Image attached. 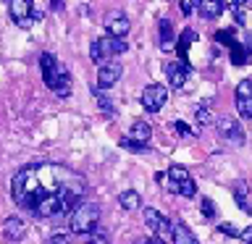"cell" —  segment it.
Instances as JSON below:
<instances>
[{"label":"cell","mask_w":252,"mask_h":244,"mask_svg":"<svg viewBox=\"0 0 252 244\" xmlns=\"http://www.w3.org/2000/svg\"><path fill=\"white\" fill-rule=\"evenodd\" d=\"M231 11L236 16V24H244V11H242V5H231Z\"/></svg>","instance_id":"obj_34"},{"label":"cell","mask_w":252,"mask_h":244,"mask_svg":"<svg viewBox=\"0 0 252 244\" xmlns=\"http://www.w3.org/2000/svg\"><path fill=\"white\" fill-rule=\"evenodd\" d=\"M171 239H173V244H200L197 236L189 231V226H184V223H173L171 226Z\"/></svg>","instance_id":"obj_15"},{"label":"cell","mask_w":252,"mask_h":244,"mask_svg":"<svg viewBox=\"0 0 252 244\" xmlns=\"http://www.w3.org/2000/svg\"><path fill=\"white\" fill-rule=\"evenodd\" d=\"M61 8H63L61 0H53V11H61Z\"/></svg>","instance_id":"obj_37"},{"label":"cell","mask_w":252,"mask_h":244,"mask_svg":"<svg viewBox=\"0 0 252 244\" xmlns=\"http://www.w3.org/2000/svg\"><path fill=\"white\" fill-rule=\"evenodd\" d=\"M173 37H176V34H173L171 21L163 19V21H160V47H163V50H168V47L173 45Z\"/></svg>","instance_id":"obj_21"},{"label":"cell","mask_w":252,"mask_h":244,"mask_svg":"<svg viewBox=\"0 0 252 244\" xmlns=\"http://www.w3.org/2000/svg\"><path fill=\"white\" fill-rule=\"evenodd\" d=\"M176 194H181V197H194V194H197V184L192 181V176L181 181V184H179V189H176Z\"/></svg>","instance_id":"obj_24"},{"label":"cell","mask_w":252,"mask_h":244,"mask_svg":"<svg viewBox=\"0 0 252 244\" xmlns=\"http://www.w3.org/2000/svg\"><path fill=\"white\" fill-rule=\"evenodd\" d=\"M223 11H226V0H202L200 3L202 19H218Z\"/></svg>","instance_id":"obj_16"},{"label":"cell","mask_w":252,"mask_h":244,"mask_svg":"<svg viewBox=\"0 0 252 244\" xmlns=\"http://www.w3.org/2000/svg\"><path fill=\"white\" fill-rule=\"evenodd\" d=\"M145 223H147V228L153 231L155 236H160V239H165V236L171 234V220L163 215V213H158L155 208H147L145 210Z\"/></svg>","instance_id":"obj_8"},{"label":"cell","mask_w":252,"mask_h":244,"mask_svg":"<svg viewBox=\"0 0 252 244\" xmlns=\"http://www.w3.org/2000/svg\"><path fill=\"white\" fill-rule=\"evenodd\" d=\"M202 215L205 218H216L218 215V208H216V202H213L210 197H205V200H202Z\"/></svg>","instance_id":"obj_26"},{"label":"cell","mask_w":252,"mask_h":244,"mask_svg":"<svg viewBox=\"0 0 252 244\" xmlns=\"http://www.w3.org/2000/svg\"><path fill=\"white\" fill-rule=\"evenodd\" d=\"M121 74H124V68H121V63H118V61L100 63V68H97V90H108V87H113L118 79H121Z\"/></svg>","instance_id":"obj_7"},{"label":"cell","mask_w":252,"mask_h":244,"mask_svg":"<svg viewBox=\"0 0 252 244\" xmlns=\"http://www.w3.org/2000/svg\"><path fill=\"white\" fill-rule=\"evenodd\" d=\"M94 94H97V105H100V110L105 113L108 118H113L116 116V108H113V102H110L105 94H102V90H94Z\"/></svg>","instance_id":"obj_22"},{"label":"cell","mask_w":252,"mask_h":244,"mask_svg":"<svg viewBox=\"0 0 252 244\" xmlns=\"http://www.w3.org/2000/svg\"><path fill=\"white\" fill-rule=\"evenodd\" d=\"M173 129H176L179 137H194V131L189 129V123H184V121H176V123H173Z\"/></svg>","instance_id":"obj_29"},{"label":"cell","mask_w":252,"mask_h":244,"mask_svg":"<svg viewBox=\"0 0 252 244\" xmlns=\"http://www.w3.org/2000/svg\"><path fill=\"white\" fill-rule=\"evenodd\" d=\"M97 220H100V208L94 202H79L74 210H71V220H68V228L71 234H79V236H87L90 231L97 228Z\"/></svg>","instance_id":"obj_3"},{"label":"cell","mask_w":252,"mask_h":244,"mask_svg":"<svg viewBox=\"0 0 252 244\" xmlns=\"http://www.w3.org/2000/svg\"><path fill=\"white\" fill-rule=\"evenodd\" d=\"M13 202L29 210L34 218L55 220L63 218L82 202L84 179L66 165L34 163L21 168L11 181Z\"/></svg>","instance_id":"obj_1"},{"label":"cell","mask_w":252,"mask_h":244,"mask_svg":"<svg viewBox=\"0 0 252 244\" xmlns=\"http://www.w3.org/2000/svg\"><path fill=\"white\" fill-rule=\"evenodd\" d=\"M165 100H168V90H165L163 84H147L145 90H142V108L147 110V113H158Z\"/></svg>","instance_id":"obj_5"},{"label":"cell","mask_w":252,"mask_h":244,"mask_svg":"<svg viewBox=\"0 0 252 244\" xmlns=\"http://www.w3.org/2000/svg\"><path fill=\"white\" fill-rule=\"evenodd\" d=\"M118 205H121L124 210H139L142 208V197H139V192H134V189H126V192H121L118 194Z\"/></svg>","instance_id":"obj_17"},{"label":"cell","mask_w":252,"mask_h":244,"mask_svg":"<svg viewBox=\"0 0 252 244\" xmlns=\"http://www.w3.org/2000/svg\"><path fill=\"white\" fill-rule=\"evenodd\" d=\"M234 200H236V205L242 208V213L252 215V205H250V200H247V184H244V181H236V184H234Z\"/></svg>","instance_id":"obj_18"},{"label":"cell","mask_w":252,"mask_h":244,"mask_svg":"<svg viewBox=\"0 0 252 244\" xmlns=\"http://www.w3.org/2000/svg\"><path fill=\"white\" fill-rule=\"evenodd\" d=\"M184 179H189V171L184 168V165H171V168H168V181H173V184H181Z\"/></svg>","instance_id":"obj_23"},{"label":"cell","mask_w":252,"mask_h":244,"mask_svg":"<svg viewBox=\"0 0 252 244\" xmlns=\"http://www.w3.org/2000/svg\"><path fill=\"white\" fill-rule=\"evenodd\" d=\"M236 110L242 118H252V79H242L236 87Z\"/></svg>","instance_id":"obj_9"},{"label":"cell","mask_w":252,"mask_h":244,"mask_svg":"<svg viewBox=\"0 0 252 244\" xmlns=\"http://www.w3.org/2000/svg\"><path fill=\"white\" fill-rule=\"evenodd\" d=\"M150 137H153V126H150L147 121H134L131 129H129V137H126V139L139 142V145H147Z\"/></svg>","instance_id":"obj_14"},{"label":"cell","mask_w":252,"mask_h":244,"mask_svg":"<svg viewBox=\"0 0 252 244\" xmlns=\"http://www.w3.org/2000/svg\"><path fill=\"white\" fill-rule=\"evenodd\" d=\"M218 134L228 142V145H234V147L244 145V131H242L239 121H234L231 116H220L218 118Z\"/></svg>","instance_id":"obj_6"},{"label":"cell","mask_w":252,"mask_h":244,"mask_svg":"<svg viewBox=\"0 0 252 244\" xmlns=\"http://www.w3.org/2000/svg\"><path fill=\"white\" fill-rule=\"evenodd\" d=\"M218 42H223V45H231L234 42V29H220L218 34H216Z\"/></svg>","instance_id":"obj_28"},{"label":"cell","mask_w":252,"mask_h":244,"mask_svg":"<svg viewBox=\"0 0 252 244\" xmlns=\"http://www.w3.org/2000/svg\"><path fill=\"white\" fill-rule=\"evenodd\" d=\"M24 231H27V223H24L19 215H11V218L3 223V234H5L8 242H19L21 236H24Z\"/></svg>","instance_id":"obj_13"},{"label":"cell","mask_w":252,"mask_h":244,"mask_svg":"<svg viewBox=\"0 0 252 244\" xmlns=\"http://www.w3.org/2000/svg\"><path fill=\"white\" fill-rule=\"evenodd\" d=\"M165 76H168V84L171 87H184L187 84V76H189V66H184L181 61H168L163 66Z\"/></svg>","instance_id":"obj_11"},{"label":"cell","mask_w":252,"mask_h":244,"mask_svg":"<svg viewBox=\"0 0 252 244\" xmlns=\"http://www.w3.org/2000/svg\"><path fill=\"white\" fill-rule=\"evenodd\" d=\"M194 39H197L194 29H184V31H181V37H179V47H176V50H179V58H181L184 66H187V50H189V45H192Z\"/></svg>","instance_id":"obj_19"},{"label":"cell","mask_w":252,"mask_h":244,"mask_svg":"<svg viewBox=\"0 0 252 244\" xmlns=\"http://www.w3.org/2000/svg\"><path fill=\"white\" fill-rule=\"evenodd\" d=\"M197 123H200V126H208V123H210V110H208V105H200V108H197Z\"/></svg>","instance_id":"obj_27"},{"label":"cell","mask_w":252,"mask_h":244,"mask_svg":"<svg viewBox=\"0 0 252 244\" xmlns=\"http://www.w3.org/2000/svg\"><path fill=\"white\" fill-rule=\"evenodd\" d=\"M126 47H129V45H126L124 37H110V34H105V37H100V39H94V42H92L90 58L100 66V63L116 58V55H124Z\"/></svg>","instance_id":"obj_4"},{"label":"cell","mask_w":252,"mask_h":244,"mask_svg":"<svg viewBox=\"0 0 252 244\" xmlns=\"http://www.w3.org/2000/svg\"><path fill=\"white\" fill-rule=\"evenodd\" d=\"M47 244H71V234H66V231H63V234H53Z\"/></svg>","instance_id":"obj_31"},{"label":"cell","mask_w":252,"mask_h":244,"mask_svg":"<svg viewBox=\"0 0 252 244\" xmlns=\"http://www.w3.org/2000/svg\"><path fill=\"white\" fill-rule=\"evenodd\" d=\"M194 8H197V3H194V0H181V13H184V16L194 13Z\"/></svg>","instance_id":"obj_33"},{"label":"cell","mask_w":252,"mask_h":244,"mask_svg":"<svg viewBox=\"0 0 252 244\" xmlns=\"http://www.w3.org/2000/svg\"><path fill=\"white\" fill-rule=\"evenodd\" d=\"M84 244H108V234L100 231V228H94V231H90L84 236Z\"/></svg>","instance_id":"obj_25"},{"label":"cell","mask_w":252,"mask_h":244,"mask_svg":"<svg viewBox=\"0 0 252 244\" xmlns=\"http://www.w3.org/2000/svg\"><path fill=\"white\" fill-rule=\"evenodd\" d=\"M121 147L124 150H131V152H145L147 145H139V142H131V139H121Z\"/></svg>","instance_id":"obj_30"},{"label":"cell","mask_w":252,"mask_h":244,"mask_svg":"<svg viewBox=\"0 0 252 244\" xmlns=\"http://www.w3.org/2000/svg\"><path fill=\"white\" fill-rule=\"evenodd\" d=\"M239 236H242V242L252 244V226H247V228H244V231H239Z\"/></svg>","instance_id":"obj_35"},{"label":"cell","mask_w":252,"mask_h":244,"mask_svg":"<svg viewBox=\"0 0 252 244\" xmlns=\"http://www.w3.org/2000/svg\"><path fill=\"white\" fill-rule=\"evenodd\" d=\"M129 16H126L124 11H110L105 16V31L110 37H126L129 34Z\"/></svg>","instance_id":"obj_10"},{"label":"cell","mask_w":252,"mask_h":244,"mask_svg":"<svg viewBox=\"0 0 252 244\" xmlns=\"http://www.w3.org/2000/svg\"><path fill=\"white\" fill-rule=\"evenodd\" d=\"M8 11H11V19L19 24L24 19H32L34 5H32V0H8Z\"/></svg>","instance_id":"obj_12"},{"label":"cell","mask_w":252,"mask_h":244,"mask_svg":"<svg viewBox=\"0 0 252 244\" xmlns=\"http://www.w3.org/2000/svg\"><path fill=\"white\" fill-rule=\"evenodd\" d=\"M145 244H165V242L160 239V236H150V239H147Z\"/></svg>","instance_id":"obj_36"},{"label":"cell","mask_w":252,"mask_h":244,"mask_svg":"<svg viewBox=\"0 0 252 244\" xmlns=\"http://www.w3.org/2000/svg\"><path fill=\"white\" fill-rule=\"evenodd\" d=\"M39 68H42L45 84L50 87L58 97H68L74 82H71V74L66 71V66H61V63L55 61L50 53H42V55H39Z\"/></svg>","instance_id":"obj_2"},{"label":"cell","mask_w":252,"mask_h":244,"mask_svg":"<svg viewBox=\"0 0 252 244\" xmlns=\"http://www.w3.org/2000/svg\"><path fill=\"white\" fill-rule=\"evenodd\" d=\"M231 3H234V5H244L247 0H231Z\"/></svg>","instance_id":"obj_38"},{"label":"cell","mask_w":252,"mask_h":244,"mask_svg":"<svg viewBox=\"0 0 252 244\" xmlns=\"http://www.w3.org/2000/svg\"><path fill=\"white\" fill-rule=\"evenodd\" d=\"M220 234H226V236H239V228H236L234 223H220Z\"/></svg>","instance_id":"obj_32"},{"label":"cell","mask_w":252,"mask_h":244,"mask_svg":"<svg viewBox=\"0 0 252 244\" xmlns=\"http://www.w3.org/2000/svg\"><path fill=\"white\" fill-rule=\"evenodd\" d=\"M228 53H231V63H234V66H244V63H247V50H244V45H239L236 39L228 45Z\"/></svg>","instance_id":"obj_20"},{"label":"cell","mask_w":252,"mask_h":244,"mask_svg":"<svg viewBox=\"0 0 252 244\" xmlns=\"http://www.w3.org/2000/svg\"><path fill=\"white\" fill-rule=\"evenodd\" d=\"M194 3H197V5H200V3H202V0H194Z\"/></svg>","instance_id":"obj_39"}]
</instances>
